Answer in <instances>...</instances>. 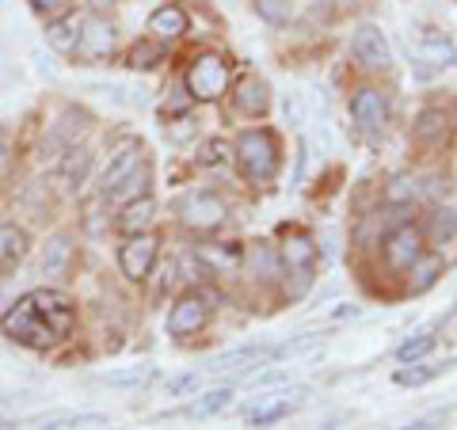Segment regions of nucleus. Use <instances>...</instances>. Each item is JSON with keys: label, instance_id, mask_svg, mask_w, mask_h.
Here are the masks:
<instances>
[{"label": "nucleus", "instance_id": "1", "mask_svg": "<svg viewBox=\"0 0 457 430\" xmlns=\"http://www.w3.org/2000/svg\"><path fill=\"white\" fill-rule=\"evenodd\" d=\"M73 320H77V309L65 294L35 290L8 309L4 335L23 343V347H31V351H50L73 332Z\"/></svg>", "mask_w": 457, "mask_h": 430}, {"label": "nucleus", "instance_id": "2", "mask_svg": "<svg viewBox=\"0 0 457 430\" xmlns=\"http://www.w3.org/2000/svg\"><path fill=\"white\" fill-rule=\"evenodd\" d=\"M237 161L248 183H270L278 171V141L270 130H245L237 137Z\"/></svg>", "mask_w": 457, "mask_h": 430}, {"label": "nucleus", "instance_id": "3", "mask_svg": "<svg viewBox=\"0 0 457 430\" xmlns=\"http://www.w3.org/2000/svg\"><path fill=\"white\" fill-rule=\"evenodd\" d=\"M228 88V65L221 62L218 54H203L195 57L191 69H187V92L191 99H203V103H213L221 99Z\"/></svg>", "mask_w": 457, "mask_h": 430}, {"label": "nucleus", "instance_id": "4", "mask_svg": "<svg viewBox=\"0 0 457 430\" xmlns=\"http://www.w3.org/2000/svg\"><path fill=\"white\" fill-rule=\"evenodd\" d=\"M225 218H228V206L210 191H191L179 203V221L195 228V233H210V228H218Z\"/></svg>", "mask_w": 457, "mask_h": 430}, {"label": "nucleus", "instance_id": "5", "mask_svg": "<svg viewBox=\"0 0 457 430\" xmlns=\"http://www.w3.org/2000/svg\"><path fill=\"white\" fill-rule=\"evenodd\" d=\"M351 54L362 69H389V62H393L389 38H385L381 27H374V23H362L359 31L351 35Z\"/></svg>", "mask_w": 457, "mask_h": 430}, {"label": "nucleus", "instance_id": "6", "mask_svg": "<svg viewBox=\"0 0 457 430\" xmlns=\"http://www.w3.org/2000/svg\"><path fill=\"white\" fill-rule=\"evenodd\" d=\"M153 263H156V236H149V233H134L119 248V267H122V275L130 282L149 278Z\"/></svg>", "mask_w": 457, "mask_h": 430}, {"label": "nucleus", "instance_id": "7", "mask_svg": "<svg viewBox=\"0 0 457 430\" xmlns=\"http://www.w3.org/2000/svg\"><path fill=\"white\" fill-rule=\"evenodd\" d=\"M282 263H286V270L297 278V285H294V297L297 294H305V285L312 282V267H317V244H312L309 236H290L282 244Z\"/></svg>", "mask_w": 457, "mask_h": 430}, {"label": "nucleus", "instance_id": "8", "mask_svg": "<svg viewBox=\"0 0 457 430\" xmlns=\"http://www.w3.org/2000/svg\"><path fill=\"white\" fill-rule=\"evenodd\" d=\"M420 255H423V233L416 225H400L385 236V263L393 270H411Z\"/></svg>", "mask_w": 457, "mask_h": 430}, {"label": "nucleus", "instance_id": "9", "mask_svg": "<svg viewBox=\"0 0 457 430\" xmlns=\"http://www.w3.org/2000/svg\"><path fill=\"white\" fill-rule=\"evenodd\" d=\"M206 317H210V309H206L203 297H195V294L179 297L176 305H171V312H168V335H176V339L195 335L198 327L206 324Z\"/></svg>", "mask_w": 457, "mask_h": 430}, {"label": "nucleus", "instance_id": "10", "mask_svg": "<svg viewBox=\"0 0 457 430\" xmlns=\"http://www.w3.org/2000/svg\"><path fill=\"white\" fill-rule=\"evenodd\" d=\"M351 119L362 126V130L378 134L385 130V119H389V103H385V95L378 88H362L351 95Z\"/></svg>", "mask_w": 457, "mask_h": 430}, {"label": "nucleus", "instance_id": "11", "mask_svg": "<svg viewBox=\"0 0 457 430\" xmlns=\"http://www.w3.org/2000/svg\"><path fill=\"white\" fill-rule=\"evenodd\" d=\"M114 50V27L104 23L99 16L84 20L80 23V42H77V54L88 57V62H104V57H111Z\"/></svg>", "mask_w": 457, "mask_h": 430}, {"label": "nucleus", "instance_id": "12", "mask_svg": "<svg viewBox=\"0 0 457 430\" xmlns=\"http://www.w3.org/2000/svg\"><path fill=\"white\" fill-rule=\"evenodd\" d=\"M69 267H73V240H69L65 233H57L46 240V252H42V275L62 282L69 275Z\"/></svg>", "mask_w": 457, "mask_h": 430}, {"label": "nucleus", "instance_id": "13", "mask_svg": "<svg viewBox=\"0 0 457 430\" xmlns=\"http://www.w3.org/2000/svg\"><path fill=\"white\" fill-rule=\"evenodd\" d=\"M411 134H416L420 145L438 149L442 141L450 137V119L438 107H427V111H420V119H416V126H411Z\"/></svg>", "mask_w": 457, "mask_h": 430}, {"label": "nucleus", "instance_id": "14", "mask_svg": "<svg viewBox=\"0 0 457 430\" xmlns=\"http://www.w3.org/2000/svg\"><path fill=\"white\" fill-rule=\"evenodd\" d=\"M237 107L245 114H252V119L267 114V107H270V84L263 77H245L237 84Z\"/></svg>", "mask_w": 457, "mask_h": 430}, {"label": "nucleus", "instance_id": "15", "mask_svg": "<svg viewBox=\"0 0 457 430\" xmlns=\"http://www.w3.org/2000/svg\"><path fill=\"white\" fill-rule=\"evenodd\" d=\"M416 62L435 65V69L457 65V46H453V38H446V35H423L420 46H416Z\"/></svg>", "mask_w": 457, "mask_h": 430}, {"label": "nucleus", "instance_id": "16", "mask_svg": "<svg viewBox=\"0 0 457 430\" xmlns=\"http://www.w3.org/2000/svg\"><path fill=\"white\" fill-rule=\"evenodd\" d=\"M88 134V114L84 111H65L57 126L50 130V145H62V149H77V141Z\"/></svg>", "mask_w": 457, "mask_h": 430}, {"label": "nucleus", "instance_id": "17", "mask_svg": "<svg viewBox=\"0 0 457 430\" xmlns=\"http://www.w3.org/2000/svg\"><path fill=\"white\" fill-rule=\"evenodd\" d=\"M153 218H156V203L149 194H141V198H134V203H126V210L119 213V228L122 233H145V228L153 225Z\"/></svg>", "mask_w": 457, "mask_h": 430}, {"label": "nucleus", "instance_id": "18", "mask_svg": "<svg viewBox=\"0 0 457 430\" xmlns=\"http://www.w3.org/2000/svg\"><path fill=\"white\" fill-rule=\"evenodd\" d=\"M286 393H275V396H260L255 404L248 408V423L252 426H270V423H278V419H286V415L294 411V404L290 400H282Z\"/></svg>", "mask_w": 457, "mask_h": 430}, {"label": "nucleus", "instance_id": "19", "mask_svg": "<svg viewBox=\"0 0 457 430\" xmlns=\"http://www.w3.org/2000/svg\"><path fill=\"white\" fill-rule=\"evenodd\" d=\"M149 31L156 38H179V35H187V16H183V8L164 4L149 16Z\"/></svg>", "mask_w": 457, "mask_h": 430}, {"label": "nucleus", "instance_id": "20", "mask_svg": "<svg viewBox=\"0 0 457 430\" xmlns=\"http://www.w3.org/2000/svg\"><path fill=\"white\" fill-rule=\"evenodd\" d=\"M27 255V233L16 225H0V275L12 270Z\"/></svg>", "mask_w": 457, "mask_h": 430}, {"label": "nucleus", "instance_id": "21", "mask_svg": "<svg viewBox=\"0 0 457 430\" xmlns=\"http://www.w3.org/2000/svg\"><path fill=\"white\" fill-rule=\"evenodd\" d=\"M137 164H141V145H126V149L114 153V161H111L107 171H104V194H107L111 187H119V183L130 176Z\"/></svg>", "mask_w": 457, "mask_h": 430}, {"label": "nucleus", "instance_id": "22", "mask_svg": "<svg viewBox=\"0 0 457 430\" xmlns=\"http://www.w3.org/2000/svg\"><path fill=\"white\" fill-rule=\"evenodd\" d=\"M145 191H149V168H145V164H137L130 176L119 183V187H111V191H107V198H111V203H134V198H141Z\"/></svg>", "mask_w": 457, "mask_h": 430}, {"label": "nucleus", "instance_id": "23", "mask_svg": "<svg viewBox=\"0 0 457 430\" xmlns=\"http://www.w3.org/2000/svg\"><path fill=\"white\" fill-rule=\"evenodd\" d=\"M46 42L57 54H77V42H80V23L77 20H57L46 27Z\"/></svg>", "mask_w": 457, "mask_h": 430}, {"label": "nucleus", "instance_id": "24", "mask_svg": "<svg viewBox=\"0 0 457 430\" xmlns=\"http://www.w3.org/2000/svg\"><path fill=\"white\" fill-rule=\"evenodd\" d=\"M248 362H263V347H237V351H225L210 362V374H225V369H240Z\"/></svg>", "mask_w": 457, "mask_h": 430}, {"label": "nucleus", "instance_id": "25", "mask_svg": "<svg viewBox=\"0 0 457 430\" xmlns=\"http://www.w3.org/2000/svg\"><path fill=\"white\" fill-rule=\"evenodd\" d=\"M156 377L153 366H134V369H114V374H104L99 381L111 385V389H141V385H149Z\"/></svg>", "mask_w": 457, "mask_h": 430}, {"label": "nucleus", "instance_id": "26", "mask_svg": "<svg viewBox=\"0 0 457 430\" xmlns=\"http://www.w3.org/2000/svg\"><path fill=\"white\" fill-rule=\"evenodd\" d=\"M88 168H92V153L69 149V156L62 161V179L69 183V187H80V183L88 179Z\"/></svg>", "mask_w": 457, "mask_h": 430}, {"label": "nucleus", "instance_id": "27", "mask_svg": "<svg viewBox=\"0 0 457 430\" xmlns=\"http://www.w3.org/2000/svg\"><path fill=\"white\" fill-rule=\"evenodd\" d=\"M228 404H233V389H210L206 396H198L191 404V415H195V419H210V415L225 411Z\"/></svg>", "mask_w": 457, "mask_h": 430}, {"label": "nucleus", "instance_id": "28", "mask_svg": "<svg viewBox=\"0 0 457 430\" xmlns=\"http://www.w3.org/2000/svg\"><path fill=\"white\" fill-rule=\"evenodd\" d=\"M252 8H255V16L267 20L270 27H286L294 16V0H252Z\"/></svg>", "mask_w": 457, "mask_h": 430}, {"label": "nucleus", "instance_id": "29", "mask_svg": "<svg viewBox=\"0 0 457 430\" xmlns=\"http://www.w3.org/2000/svg\"><path fill=\"white\" fill-rule=\"evenodd\" d=\"M320 332H305V335H294V339H286L278 343L275 351H270V358H297V354H309V351H317L320 347Z\"/></svg>", "mask_w": 457, "mask_h": 430}, {"label": "nucleus", "instance_id": "30", "mask_svg": "<svg viewBox=\"0 0 457 430\" xmlns=\"http://www.w3.org/2000/svg\"><path fill=\"white\" fill-rule=\"evenodd\" d=\"M431 351H435V335H431V332H420L416 339H404V343H400L396 358L408 366V362H420V358H427Z\"/></svg>", "mask_w": 457, "mask_h": 430}, {"label": "nucleus", "instance_id": "31", "mask_svg": "<svg viewBox=\"0 0 457 430\" xmlns=\"http://www.w3.org/2000/svg\"><path fill=\"white\" fill-rule=\"evenodd\" d=\"M411 270H416V278H411V290H416V294H423L427 285H431V282L438 278L442 260H438V255H420V260L411 263Z\"/></svg>", "mask_w": 457, "mask_h": 430}, {"label": "nucleus", "instance_id": "32", "mask_svg": "<svg viewBox=\"0 0 457 430\" xmlns=\"http://www.w3.org/2000/svg\"><path fill=\"white\" fill-rule=\"evenodd\" d=\"M164 62V46L161 42H137L130 50V69H156Z\"/></svg>", "mask_w": 457, "mask_h": 430}, {"label": "nucleus", "instance_id": "33", "mask_svg": "<svg viewBox=\"0 0 457 430\" xmlns=\"http://www.w3.org/2000/svg\"><path fill=\"white\" fill-rule=\"evenodd\" d=\"M411 369H396V385H427L435 381L446 366H420V362H408Z\"/></svg>", "mask_w": 457, "mask_h": 430}, {"label": "nucleus", "instance_id": "34", "mask_svg": "<svg viewBox=\"0 0 457 430\" xmlns=\"http://www.w3.org/2000/svg\"><path fill=\"white\" fill-rule=\"evenodd\" d=\"M453 228H457V213H450V210H438V213H435V221H431V233H435V240H438V244L453 240Z\"/></svg>", "mask_w": 457, "mask_h": 430}, {"label": "nucleus", "instance_id": "35", "mask_svg": "<svg viewBox=\"0 0 457 430\" xmlns=\"http://www.w3.org/2000/svg\"><path fill=\"white\" fill-rule=\"evenodd\" d=\"M240 248H203V263H218V275L225 267H237Z\"/></svg>", "mask_w": 457, "mask_h": 430}, {"label": "nucleus", "instance_id": "36", "mask_svg": "<svg viewBox=\"0 0 457 430\" xmlns=\"http://www.w3.org/2000/svg\"><path fill=\"white\" fill-rule=\"evenodd\" d=\"M198 389H203V374H183L168 381V396H191Z\"/></svg>", "mask_w": 457, "mask_h": 430}, {"label": "nucleus", "instance_id": "37", "mask_svg": "<svg viewBox=\"0 0 457 430\" xmlns=\"http://www.w3.org/2000/svg\"><path fill=\"white\" fill-rule=\"evenodd\" d=\"M225 156H228V145H225L221 137H213V141H206V145H203V153H198V164L213 168V164H221Z\"/></svg>", "mask_w": 457, "mask_h": 430}, {"label": "nucleus", "instance_id": "38", "mask_svg": "<svg viewBox=\"0 0 457 430\" xmlns=\"http://www.w3.org/2000/svg\"><path fill=\"white\" fill-rule=\"evenodd\" d=\"M248 381L252 385H275V381H286V374H282V369H267V374H252Z\"/></svg>", "mask_w": 457, "mask_h": 430}, {"label": "nucleus", "instance_id": "39", "mask_svg": "<svg viewBox=\"0 0 457 430\" xmlns=\"http://www.w3.org/2000/svg\"><path fill=\"white\" fill-rule=\"evenodd\" d=\"M31 4H35L38 12H62V8L69 4V0H31Z\"/></svg>", "mask_w": 457, "mask_h": 430}, {"label": "nucleus", "instance_id": "40", "mask_svg": "<svg viewBox=\"0 0 457 430\" xmlns=\"http://www.w3.org/2000/svg\"><path fill=\"white\" fill-rule=\"evenodd\" d=\"M8 161H12V153H8V141L0 137V179L8 176Z\"/></svg>", "mask_w": 457, "mask_h": 430}, {"label": "nucleus", "instance_id": "41", "mask_svg": "<svg viewBox=\"0 0 457 430\" xmlns=\"http://www.w3.org/2000/svg\"><path fill=\"white\" fill-rule=\"evenodd\" d=\"M65 423H69V419H65V415H54V419H46V423H42L38 430H62Z\"/></svg>", "mask_w": 457, "mask_h": 430}, {"label": "nucleus", "instance_id": "42", "mask_svg": "<svg viewBox=\"0 0 457 430\" xmlns=\"http://www.w3.org/2000/svg\"><path fill=\"white\" fill-rule=\"evenodd\" d=\"M336 4H339L343 12H354V8H359V4H362V0H336Z\"/></svg>", "mask_w": 457, "mask_h": 430}, {"label": "nucleus", "instance_id": "43", "mask_svg": "<svg viewBox=\"0 0 457 430\" xmlns=\"http://www.w3.org/2000/svg\"><path fill=\"white\" fill-rule=\"evenodd\" d=\"M88 4H92L96 12H104V8H111V4H114V0H88Z\"/></svg>", "mask_w": 457, "mask_h": 430}, {"label": "nucleus", "instance_id": "44", "mask_svg": "<svg viewBox=\"0 0 457 430\" xmlns=\"http://www.w3.org/2000/svg\"><path fill=\"white\" fill-rule=\"evenodd\" d=\"M400 430H435L431 423H411V426H400Z\"/></svg>", "mask_w": 457, "mask_h": 430}, {"label": "nucleus", "instance_id": "45", "mask_svg": "<svg viewBox=\"0 0 457 430\" xmlns=\"http://www.w3.org/2000/svg\"><path fill=\"white\" fill-rule=\"evenodd\" d=\"M0 430H16V426H0Z\"/></svg>", "mask_w": 457, "mask_h": 430}]
</instances>
